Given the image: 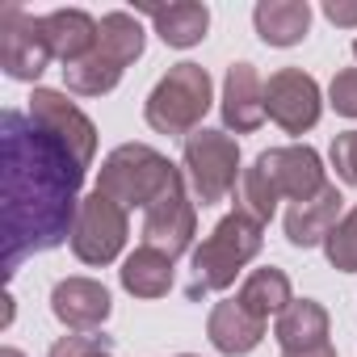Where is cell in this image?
<instances>
[{"label": "cell", "mask_w": 357, "mask_h": 357, "mask_svg": "<svg viewBox=\"0 0 357 357\" xmlns=\"http://www.w3.org/2000/svg\"><path fill=\"white\" fill-rule=\"evenodd\" d=\"M143 47H147V34H143V26H139L135 13L114 9V13L101 17V26H97V51L109 55L118 68H130L135 59H143Z\"/></svg>", "instance_id": "cell-22"}, {"label": "cell", "mask_w": 357, "mask_h": 357, "mask_svg": "<svg viewBox=\"0 0 357 357\" xmlns=\"http://www.w3.org/2000/svg\"><path fill=\"white\" fill-rule=\"evenodd\" d=\"M219 114H223L227 135L231 130L236 135H252L265 122V80H261V72L248 59H240V63L227 68L223 97H219Z\"/></svg>", "instance_id": "cell-13"}, {"label": "cell", "mask_w": 357, "mask_h": 357, "mask_svg": "<svg viewBox=\"0 0 357 357\" xmlns=\"http://www.w3.org/2000/svg\"><path fill=\"white\" fill-rule=\"evenodd\" d=\"M185 168H176L164 151L151 143H122L101 160L97 172V190L114 198L122 211H147L155 198L168 194V185L181 176Z\"/></svg>", "instance_id": "cell-4"}, {"label": "cell", "mask_w": 357, "mask_h": 357, "mask_svg": "<svg viewBox=\"0 0 357 357\" xmlns=\"http://www.w3.org/2000/svg\"><path fill=\"white\" fill-rule=\"evenodd\" d=\"M353 59H357V38H353Z\"/></svg>", "instance_id": "cell-32"}, {"label": "cell", "mask_w": 357, "mask_h": 357, "mask_svg": "<svg viewBox=\"0 0 357 357\" xmlns=\"http://www.w3.org/2000/svg\"><path fill=\"white\" fill-rule=\"evenodd\" d=\"M143 13L151 17L155 34L168 47H176V51L198 47L206 38V30H211V9L198 5V0H176V5H168V9H143Z\"/></svg>", "instance_id": "cell-21"}, {"label": "cell", "mask_w": 357, "mask_h": 357, "mask_svg": "<svg viewBox=\"0 0 357 357\" xmlns=\"http://www.w3.org/2000/svg\"><path fill=\"white\" fill-rule=\"evenodd\" d=\"M30 118H34L43 130H51L84 168H93V155H97V126H93V118H89L68 93H59V89H34V93H30Z\"/></svg>", "instance_id": "cell-11"}, {"label": "cell", "mask_w": 357, "mask_h": 357, "mask_svg": "<svg viewBox=\"0 0 357 357\" xmlns=\"http://www.w3.org/2000/svg\"><path fill=\"white\" fill-rule=\"evenodd\" d=\"M328 332H332V319H328L324 303H315V298H294L273 319V340L282 344V353H303V349L332 344Z\"/></svg>", "instance_id": "cell-17"}, {"label": "cell", "mask_w": 357, "mask_h": 357, "mask_svg": "<svg viewBox=\"0 0 357 357\" xmlns=\"http://www.w3.org/2000/svg\"><path fill=\"white\" fill-rule=\"evenodd\" d=\"M84 164L30 114L0 118V206H5V273L72 240L84 202Z\"/></svg>", "instance_id": "cell-1"}, {"label": "cell", "mask_w": 357, "mask_h": 357, "mask_svg": "<svg viewBox=\"0 0 357 357\" xmlns=\"http://www.w3.org/2000/svg\"><path fill=\"white\" fill-rule=\"evenodd\" d=\"M114 311L109 290L97 278H63L51 290V315L68 332H97Z\"/></svg>", "instance_id": "cell-12"}, {"label": "cell", "mask_w": 357, "mask_h": 357, "mask_svg": "<svg viewBox=\"0 0 357 357\" xmlns=\"http://www.w3.org/2000/svg\"><path fill=\"white\" fill-rule=\"evenodd\" d=\"M328 105L340 118H357V68H340L328 84Z\"/></svg>", "instance_id": "cell-27"}, {"label": "cell", "mask_w": 357, "mask_h": 357, "mask_svg": "<svg viewBox=\"0 0 357 357\" xmlns=\"http://www.w3.org/2000/svg\"><path fill=\"white\" fill-rule=\"evenodd\" d=\"M47 357H114V349H109V340L97 336V332H68V336H59V340L51 344Z\"/></svg>", "instance_id": "cell-25"}, {"label": "cell", "mask_w": 357, "mask_h": 357, "mask_svg": "<svg viewBox=\"0 0 357 357\" xmlns=\"http://www.w3.org/2000/svg\"><path fill=\"white\" fill-rule=\"evenodd\" d=\"M282 357H336L332 344H319V349H303V353H282Z\"/></svg>", "instance_id": "cell-29"}, {"label": "cell", "mask_w": 357, "mask_h": 357, "mask_svg": "<svg viewBox=\"0 0 357 357\" xmlns=\"http://www.w3.org/2000/svg\"><path fill=\"white\" fill-rule=\"evenodd\" d=\"M328 185L324 176V160L315 147L307 143H286V147H269L252 160V168H244L240 190H236V206L248 211L252 219L269 223L278 202H307Z\"/></svg>", "instance_id": "cell-2"}, {"label": "cell", "mask_w": 357, "mask_h": 357, "mask_svg": "<svg viewBox=\"0 0 357 357\" xmlns=\"http://www.w3.org/2000/svg\"><path fill=\"white\" fill-rule=\"evenodd\" d=\"M265 319H257L252 311H244L236 298H223L211 307L206 315V336L223 357H248L261 340H265Z\"/></svg>", "instance_id": "cell-15"}, {"label": "cell", "mask_w": 357, "mask_h": 357, "mask_svg": "<svg viewBox=\"0 0 357 357\" xmlns=\"http://www.w3.org/2000/svg\"><path fill=\"white\" fill-rule=\"evenodd\" d=\"M340 206H344V198H340V190H336L332 181H328L315 198L290 202V211H286V240H290L294 248H315V244H324V240L332 236V227L344 219Z\"/></svg>", "instance_id": "cell-14"}, {"label": "cell", "mask_w": 357, "mask_h": 357, "mask_svg": "<svg viewBox=\"0 0 357 357\" xmlns=\"http://www.w3.org/2000/svg\"><path fill=\"white\" fill-rule=\"evenodd\" d=\"M0 357H26L22 349H13V344H5V349H0Z\"/></svg>", "instance_id": "cell-31"}, {"label": "cell", "mask_w": 357, "mask_h": 357, "mask_svg": "<svg viewBox=\"0 0 357 357\" xmlns=\"http://www.w3.org/2000/svg\"><path fill=\"white\" fill-rule=\"evenodd\" d=\"M324 257L332 269L340 273H357V206L344 211V219L332 227V236L324 240Z\"/></svg>", "instance_id": "cell-24"}, {"label": "cell", "mask_w": 357, "mask_h": 357, "mask_svg": "<svg viewBox=\"0 0 357 357\" xmlns=\"http://www.w3.org/2000/svg\"><path fill=\"white\" fill-rule=\"evenodd\" d=\"M176 357H194V353H176Z\"/></svg>", "instance_id": "cell-33"}, {"label": "cell", "mask_w": 357, "mask_h": 357, "mask_svg": "<svg viewBox=\"0 0 357 357\" xmlns=\"http://www.w3.org/2000/svg\"><path fill=\"white\" fill-rule=\"evenodd\" d=\"M97 26L101 22L84 9H55V13L43 17L47 43H51V51L63 68H72V63H80L97 51Z\"/></svg>", "instance_id": "cell-16"}, {"label": "cell", "mask_w": 357, "mask_h": 357, "mask_svg": "<svg viewBox=\"0 0 357 357\" xmlns=\"http://www.w3.org/2000/svg\"><path fill=\"white\" fill-rule=\"evenodd\" d=\"M143 244L147 248H160L164 257H185L194 252V236H198V202L190 194V181L185 172L168 185L164 198H155L147 211H143Z\"/></svg>", "instance_id": "cell-8"}, {"label": "cell", "mask_w": 357, "mask_h": 357, "mask_svg": "<svg viewBox=\"0 0 357 357\" xmlns=\"http://www.w3.org/2000/svg\"><path fill=\"white\" fill-rule=\"evenodd\" d=\"M324 114V93L311 72L278 68L265 80V118L278 122L286 135H307Z\"/></svg>", "instance_id": "cell-10"}, {"label": "cell", "mask_w": 357, "mask_h": 357, "mask_svg": "<svg viewBox=\"0 0 357 357\" xmlns=\"http://www.w3.org/2000/svg\"><path fill=\"white\" fill-rule=\"evenodd\" d=\"M215 105V80L202 63H172L155 89L143 101V118L155 135H181L190 139L194 130H202V118Z\"/></svg>", "instance_id": "cell-5"}, {"label": "cell", "mask_w": 357, "mask_h": 357, "mask_svg": "<svg viewBox=\"0 0 357 357\" xmlns=\"http://www.w3.org/2000/svg\"><path fill=\"white\" fill-rule=\"evenodd\" d=\"M324 17H328L332 26L357 30V0H324Z\"/></svg>", "instance_id": "cell-28"}, {"label": "cell", "mask_w": 357, "mask_h": 357, "mask_svg": "<svg viewBox=\"0 0 357 357\" xmlns=\"http://www.w3.org/2000/svg\"><path fill=\"white\" fill-rule=\"evenodd\" d=\"M122 72H126V68H118L109 55L93 51L89 59H80V63L63 68V84H68V93H76V97H105V93H114V89H118Z\"/></svg>", "instance_id": "cell-23"}, {"label": "cell", "mask_w": 357, "mask_h": 357, "mask_svg": "<svg viewBox=\"0 0 357 357\" xmlns=\"http://www.w3.org/2000/svg\"><path fill=\"white\" fill-rule=\"evenodd\" d=\"M252 26L265 47H298L311 34V5L307 0H261L252 9Z\"/></svg>", "instance_id": "cell-18"}, {"label": "cell", "mask_w": 357, "mask_h": 357, "mask_svg": "<svg viewBox=\"0 0 357 357\" xmlns=\"http://www.w3.org/2000/svg\"><path fill=\"white\" fill-rule=\"evenodd\" d=\"M261 244H265V223L252 219L240 206L227 211L211 227V236L190 252V286H185V298L190 303H202L206 294H219V290L236 286V278L261 252Z\"/></svg>", "instance_id": "cell-3"}, {"label": "cell", "mask_w": 357, "mask_h": 357, "mask_svg": "<svg viewBox=\"0 0 357 357\" xmlns=\"http://www.w3.org/2000/svg\"><path fill=\"white\" fill-rule=\"evenodd\" d=\"M126 236H130V211H122L114 198H105L101 190L84 194L80 202V215H76V227H72V252L80 265H114L126 248Z\"/></svg>", "instance_id": "cell-7"}, {"label": "cell", "mask_w": 357, "mask_h": 357, "mask_svg": "<svg viewBox=\"0 0 357 357\" xmlns=\"http://www.w3.org/2000/svg\"><path fill=\"white\" fill-rule=\"evenodd\" d=\"M236 303L244 307V311H252L257 319H265L269 324V315L278 319L290 303H294V286H290V278H286V269H278V265H265V269H252L244 282H240V290H236Z\"/></svg>", "instance_id": "cell-20"}, {"label": "cell", "mask_w": 357, "mask_h": 357, "mask_svg": "<svg viewBox=\"0 0 357 357\" xmlns=\"http://www.w3.org/2000/svg\"><path fill=\"white\" fill-rule=\"evenodd\" d=\"M328 160H332L340 181L357 190V130H340L332 139V147H328Z\"/></svg>", "instance_id": "cell-26"}, {"label": "cell", "mask_w": 357, "mask_h": 357, "mask_svg": "<svg viewBox=\"0 0 357 357\" xmlns=\"http://www.w3.org/2000/svg\"><path fill=\"white\" fill-rule=\"evenodd\" d=\"M172 257H164L160 248H147V244H139L126 261H122V269H118V282H122V290L126 294H135V298H164L168 290H172Z\"/></svg>", "instance_id": "cell-19"}, {"label": "cell", "mask_w": 357, "mask_h": 357, "mask_svg": "<svg viewBox=\"0 0 357 357\" xmlns=\"http://www.w3.org/2000/svg\"><path fill=\"white\" fill-rule=\"evenodd\" d=\"M51 59H55V51L47 43L43 17L26 13L22 5H5V9H0V68H5L9 80L34 84L47 72Z\"/></svg>", "instance_id": "cell-9"}, {"label": "cell", "mask_w": 357, "mask_h": 357, "mask_svg": "<svg viewBox=\"0 0 357 357\" xmlns=\"http://www.w3.org/2000/svg\"><path fill=\"white\" fill-rule=\"evenodd\" d=\"M181 168H185V181L194 190V202L202 206H219L227 202V194L240 190V143L227 130H194L181 147Z\"/></svg>", "instance_id": "cell-6"}, {"label": "cell", "mask_w": 357, "mask_h": 357, "mask_svg": "<svg viewBox=\"0 0 357 357\" xmlns=\"http://www.w3.org/2000/svg\"><path fill=\"white\" fill-rule=\"evenodd\" d=\"M13 324V294H5V328Z\"/></svg>", "instance_id": "cell-30"}]
</instances>
